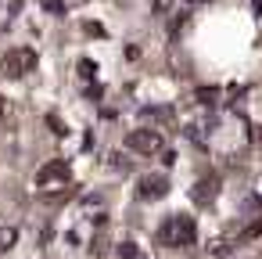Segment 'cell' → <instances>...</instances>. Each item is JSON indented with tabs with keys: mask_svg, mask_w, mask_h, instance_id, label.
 I'll return each mask as SVG.
<instances>
[{
	"mask_svg": "<svg viewBox=\"0 0 262 259\" xmlns=\"http://www.w3.org/2000/svg\"><path fill=\"white\" fill-rule=\"evenodd\" d=\"M226 252H230L226 241H212V255H226Z\"/></svg>",
	"mask_w": 262,
	"mask_h": 259,
	"instance_id": "cell-14",
	"label": "cell"
},
{
	"mask_svg": "<svg viewBox=\"0 0 262 259\" xmlns=\"http://www.w3.org/2000/svg\"><path fill=\"white\" fill-rule=\"evenodd\" d=\"M33 69H36V51L33 47H11L4 58H0V72L11 76V79H18V76H26Z\"/></svg>",
	"mask_w": 262,
	"mask_h": 259,
	"instance_id": "cell-2",
	"label": "cell"
},
{
	"mask_svg": "<svg viewBox=\"0 0 262 259\" xmlns=\"http://www.w3.org/2000/svg\"><path fill=\"white\" fill-rule=\"evenodd\" d=\"M94 69H97V65H94L90 58H83V62H79V76H83V79H94Z\"/></svg>",
	"mask_w": 262,
	"mask_h": 259,
	"instance_id": "cell-11",
	"label": "cell"
},
{
	"mask_svg": "<svg viewBox=\"0 0 262 259\" xmlns=\"http://www.w3.org/2000/svg\"><path fill=\"white\" fill-rule=\"evenodd\" d=\"M15 241H18V230H15V227H0V255L11 252V248H15Z\"/></svg>",
	"mask_w": 262,
	"mask_h": 259,
	"instance_id": "cell-8",
	"label": "cell"
},
{
	"mask_svg": "<svg viewBox=\"0 0 262 259\" xmlns=\"http://www.w3.org/2000/svg\"><path fill=\"white\" fill-rule=\"evenodd\" d=\"M190 198H194V205H208V202L215 198V176L198 180V184H194V191H190Z\"/></svg>",
	"mask_w": 262,
	"mask_h": 259,
	"instance_id": "cell-6",
	"label": "cell"
},
{
	"mask_svg": "<svg viewBox=\"0 0 262 259\" xmlns=\"http://www.w3.org/2000/svg\"><path fill=\"white\" fill-rule=\"evenodd\" d=\"M172 4H176V0H151V15H162V18H165Z\"/></svg>",
	"mask_w": 262,
	"mask_h": 259,
	"instance_id": "cell-10",
	"label": "cell"
},
{
	"mask_svg": "<svg viewBox=\"0 0 262 259\" xmlns=\"http://www.w3.org/2000/svg\"><path fill=\"white\" fill-rule=\"evenodd\" d=\"M165 194H169V176L165 173H144L137 180V198L155 202V198H165Z\"/></svg>",
	"mask_w": 262,
	"mask_h": 259,
	"instance_id": "cell-5",
	"label": "cell"
},
{
	"mask_svg": "<svg viewBox=\"0 0 262 259\" xmlns=\"http://www.w3.org/2000/svg\"><path fill=\"white\" fill-rule=\"evenodd\" d=\"M11 123H15V108L8 97H0V126H11Z\"/></svg>",
	"mask_w": 262,
	"mask_h": 259,
	"instance_id": "cell-9",
	"label": "cell"
},
{
	"mask_svg": "<svg viewBox=\"0 0 262 259\" xmlns=\"http://www.w3.org/2000/svg\"><path fill=\"white\" fill-rule=\"evenodd\" d=\"M194 237H198V227H194V220L183 216V212L169 216V220L162 223V230H158V241L169 245V248H187V245H194Z\"/></svg>",
	"mask_w": 262,
	"mask_h": 259,
	"instance_id": "cell-1",
	"label": "cell"
},
{
	"mask_svg": "<svg viewBox=\"0 0 262 259\" xmlns=\"http://www.w3.org/2000/svg\"><path fill=\"white\" fill-rule=\"evenodd\" d=\"M36 187L40 191H61V187H69V162L65 158H51L47 166H40V173H36Z\"/></svg>",
	"mask_w": 262,
	"mask_h": 259,
	"instance_id": "cell-3",
	"label": "cell"
},
{
	"mask_svg": "<svg viewBox=\"0 0 262 259\" xmlns=\"http://www.w3.org/2000/svg\"><path fill=\"white\" fill-rule=\"evenodd\" d=\"M255 234H262V220H258V223H255V227H248V230H244V234H241V241H251V237H255Z\"/></svg>",
	"mask_w": 262,
	"mask_h": 259,
	"instance_id": "cell-12",
	"label": "cell"
},
{
	"mask_svg": "<svg viewBox=\"0 0 262 259\" xmlns=\"http://www.w3.org/2000/svg\"><path fill=\"white\" fill-rule=\"evenodd\" d=\"M43 8H47V11H54V15H61V11H65V8H61V0H43Z\"/></svg>",
	"mask_w": 262,
	"mask_h": 259,
	"instance_id": "cell-15",
	"label": "cell"
},
{
	"mask_svg": "<svg viewBox=\"0 0 262 259\" xmlns=\"http://www.w3.org/2000/svg\"><path fill=\"white\" fill-rule=\"evenodd\" d=\"M126 148L129 151H137V155H158L162 151V133L158 130H133L129 137H126Z\"/></svg>",
	"mask_w": 262,
	"mask_h": 259,
	"instance_id": "cell-4",
	"label": "cell"
},
{
	"mask_svg": "<svg viewBox=\"0 0 262 259\" xmlns=\"http://www.w3.org/2000/svg\"><path fill=\"white\" fill-rule=\"evenodd\" d=\"M187 22H190V15H187V11H176L172 22H169V40H180L183 29H187Z\"/></svg>",
	"mask_w": 262,
	"mask_h": 259,
	"instance_id": "cell-7",
	"label": "cell"
},
{
	"mask_svg": "<svg viewBox=\"0 0 262 259\" xmlns=\"http://www.w3.org/2000/svg\"><path fill=\"white\" fill-rule=\"evenodd\" d=\"M47 126H54V133H65V123L58 115H47Z\"/></svg>",
	"mask_w": 262,
	"mask_h": 259,
	"instance_id": "cell-13",
	"label": "cell"
}]
</instances>
